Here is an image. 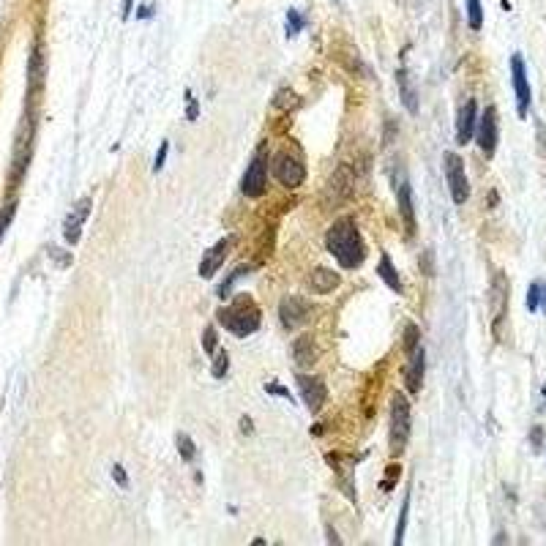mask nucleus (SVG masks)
Returning a JSON list of instances; mask_svg holds the SVG:
<instances>
[{
  "instance_id": "nucleus-22",
  "label": "nucleus",
  "mask_w": 546,
  "mask_h": 546,
  "mask_svg": "<svg viewBox=\"0 0 546 546\" xmlns=\"http://www.w3.org/2000/svg\"><path fill=\"white\" fill-rule=\"evenodd\" d=\"M377 273H380V279L388 284L393 293H402V279H399V271L393 268L388 254H383L380 257V266H377Z\"/></svg>"
},
{
  "instance_id": "nucleus-11",
  "label": "nucleus",
  "mask_w": 546,
  "mask_h": 546,
  "mask_svg": "<svg viewBox=\"0 0 546 546\" xmlns=\"http://www.w3.org/2000/svg\"><path fill=\"white\" fill-rule=\"evenodd\" d=\"M353 181H355V175L350 167H336L333 175H330V181H328V205H336V203H344V200H350V194H353Z\"/></svg>"
},
{
  "instance_id": "nucleus-13",
  "label": "nucleus",
  "mask_w": 546,
  "mask_h": 546,
  "mask_svg": "<svg viewBox=\"0 0 546 546\" xmlns=\"http://www.w3.org/2000/svg\"><path fill=\"white\" fill-rule=\"evenodd\" d=\"M475 128H478V104L475 98H467L462 109H459V121H456V142L459 145H467L475 137Z\"/></svg>"
},
{
  "instance_id": "nucleus-26",
  "label": "nucleus",
  "mask_w": 546,
  "mask_h": 546,
  "mask_svg": "<svg viewBox=\"0 0 546 546\" xmlns=\"http://www.w3.org/2000/svg\"><path fill=\"white\" fill-rule=\"evenodd\" d=\"M399 85H402V101H405L407 109L415 115V112H418V98H415V91H413L410 82H407V71H399Z\"/></svg>"
},
{
  "instance_id": "nucleus-34",
  "label": "nucleus",
  "mask_w": 546,
  "mask_h": 546,
  "mask_svg": "<svg viewBox=\"0 0 546 546\" xmlns=\"http://www.w3.org/2000/svg\"><path fill=\"white\" fill-rule=\"evenodd\" d=\"M284 101H290V107L295 109L298 107V96H293L287 88H281V93L276 96V107H284Z\"/></svg>"
},
{
  "instance_id": "nucleus-1",
  "label": "nucleus",
  "mask_w": 546,
  "mask_h": 546,
  "mask_svg": "<svg viewBox=\"0 0 546 546\" xmlns=\"http://www.w3.org/2000/svg\"><path fill=\"white\" fill-rule=\"evenodd\" d=\"M328 251L333 254V260H339V266L344 268H358L366 257V249H363V238H360L355 221L350 216L339 218L330 224V230L325 235Z\"/></svg>"
},
{
  "instance_id": "nucleus-9",
  "label": "nucleus",
  "mask_w": 546,
  "mask_h": 546,
  "mask_svg": "<svg viewBox=\"0 0 546 546\" xmlns=\"http://www.w3.org/2000/svg\"><path fill=\"white\" fill-rule=\"evenodd\" d=\"M489 298H492V330H495V336H500V330L505 325V317H508V284H505V273L495 276Z\"/></svg>"
},
{
  "instance_id": "nucleus-25",
  "label": "nucleus",
  "mask_w": 546,
  "mask_h": 546,
  "mask_svg": "<svg viewBox=\"0 0 546 546\" xmlns=\"http://www.w3.org/2000/svg\"><path fill=\"white\" fill-rule=\"evenodd\" d=\"M175 445H178V453H181V459H186V462H194V456H197V445H194V440L183 432H178L175 435Z\"/></svg>"
},
{
  "instance_id": "nucleus-45",
  "label": "nucleus",
  "mask_w": 546,
  "mask_h": 546,
  "mask_svg": "<svg viewBox=\"0 0 546 546\" xmlns=\"http://www.w3.org/2000/svg\"><path fill=\"white\" fill-rule=\"evenodd\" d=\"M544 402H546V385H544Z\"/></svg>"
},
{
  "instance_id": "nucleus-31",
  "label": "nucleus",
  "mask_w": 546,
  "mask_h": 546,
  "mask_svg": "<svg viewBox=\"0 0 546 546\" xmlns=\"http://www.w3.org/2000/svg\"><path fill=\"white\" fill-rule=\"evenodd\" d=\"M227 366H230V355L224 353V350H216V358H213V377H221L227 375Z\"/></svg>"
},
{
  "instance_id": "nucleus-30",
  "label": "nucleus",
  "mask_w": 546,
  "mask_h": 546,
  "mask_svg": "<svg viewBox=\"0 0 546 546\" xmlns=\"http://www.w3.org/2000/svg\"><path fill=\"white\" fill-rule=\"evenodd\" d=\"M203 350L211 355V353H216L218 350V336H216V328L213 325H208L205 328V333H203Z\"/></svg>"
},
{
  "instance_id": "nucleus-5",
  "label": "nucleus",
  "mask_w": 546,
  "mask_h": 546,
  "mask_svg": "<svg viewBox=\"0 0 546 546\" xmlns=\"http://www.w3.org/2000/svg\"><path fill=\"white\" fill-rule=\"evenodd\" d=\"M445 181H448V188H451V197L456 205L467 203L470 197V183H467V175H465V161L459 153H445Z\"/></svg>"
},
{
  "instance_id": "nucleus-37",
  "label": "nucleus",
  "mask_w": 546,
  "mask_h": 546,
  "mask_svg": "<svg viewBox=\"0 0 546 546\" xmlns=\"http://www.w3.org/2000/svg\"><path fill=\"white\" fill-rule=\"evenodd\" d=\"M112 478H115V484L123 486V489L128 486V475H126V470L121 467V465H115V467H112Z\"/></svg>"
},
{
  "instance_id": "nucleus-41",
  "label": "nucleus",
  "mask_w": 546,
  "mask_h": 546,
  "mask_svg": "<svg viewBox=\"0 0 546 546\" xmlns=\"http://www.w3.org/2000/svg\"><path fill=\"white\" fill-rule=\"evenodd\" d=\"M131 9H134V0H123V11H121V16L128 19V16H131Z\"/></svg>"
},
{
  "instance_id": "nucleus-43",
  "label": "nucleus",
  "mask_w": 546,
  "mask_h": 546,
  "mask_svg": "<svg viewBox=\"0 0 546 546\" xmlns=\"http://www.w3.org/2000/svg\"><path fill=\"white\" fill-rule=\"evenodd\" d=\"M328 541H330V544H342V538H339L336 532L330 530V527H328Z\"/></svg>"
},
{
  "instance_id": "nucleus-32",
  "label": "nucleus",
  "mask_w": 546,
  "mask_h": 546,
  "mask_svg": "<svg viewBox=\"0 0 546 546\" xmlns=\"http://www.w3.org/2000/svg\"><path fill=\"white\" fill-rule=\"evenodd\" d=\"M167 151H170V142L164 140L158 145V153H156V161H153V172H158L164 167V161H167Z\"/></svg>"
},
{
  "instance_id": "nucleus-20",
  "label": "nucleus",
  "mask_w": 546,
  "mask_h": 546,
  "mask_svg": "<svg viewBox=\"0 0 546 546\" xmlns=\"http://www.w3.org/2000/svg\"><path fill=\"white\" fill-rule=\"evenodd\" d=\"M399 213H402V221H405L407 235H415V208H413V191H410V183L399 186Z\"/></svg>"
},
{
  "instance_id": "nucleus-19",
  "label": "nucleus",
  "mask_w": 546,
  "mask_h": 546,
  "mask_svg": "<svg viewBox=\"0 0 546 546\" xmlns=\"http://www.w3.org/2000/svg\"><path fill=\"white\" fill-rule=\"evenodd\" d=\"M328 462L342 475L344 495L350 500H355V489H353V465H355V459H347V456H339V453H328Z\"/></svg>"
},
{
  "instance_id": "nucleus-44",
  "label": "nucleus",
  "mask_w": 546,
  "mask_h": 546,
  "mask_svg": "<svg viewBox=\"0 0 546 546\" xmlns=\"http://www.w3.org/2000/svg\"><path fill=\"white\" fill-rule=\"evenodd\" d=\"M137 14H140V16H153V9H151V6H145V9H140Z\"/></svg>"
},
{
  "instance_id": "nucleus-15",
  "label": "nucleus",
  "mask_w": 546,
  "mask_h": 546,
  "mask_svg": "<svg viewBox=\"0 0 546 546\" xmlns=\"http://www.w3.org/2000/svg\"><path fill=\"white\" fill-rule=\"evenodd\" d=\"M279 314H281V323L284 328H298L306 323V317H309V303L303 300V298H284L279 306Z\"/></svg>"
},
{
  "instance_id": "nucleus-29",
  "label": "nucleus",
  "mask_w": 546,
  "mask_h": 546,
  "mask_svg": "<svg viewBox=\"0 0 546 546\" xmlns=\"http://www.w3.org/2000/svg\"><path fill=\"white\" fill-rule=\"evenodd\" d=\"M407 516H410V497H405V505H402V514H399V525H396V535H393V544H402V535H405L407 527Z\"/></svg>"
},
{
  "instance_id": "nucleus-33",
  "label": "nucleus",
  "mask_w": 546,
  "mask_h": 546,
  "mask_svg": "<svg viewBox=\"0 0 546 546\" xmlns=\"http://www.w3.org/2000/svg\"><path fill=\"white\" fill-rule=\"evenodd\" d=\"M415 344H418V328L415 325H407V336H405V350H415Z\"/></svg>"
},
{
  "instance_id": "nucleus-8",
  "label": "nucleus",
  "mask_w": 546,
  "mask_h": 546,
  "mask_svg": "<svg viewBox=\"0 0 546 546\" xmlns=\"http://www.w3.org/2000/svg\"><path fill=\"white\" fill-rule=\"evenodd\" d=\"M475 140H478V148L484 151V156H495V151H497V109L495 107L484 109L478 128H475Z\"/></svg>"
},
{
  "instance_id": "nucleus-3",
  "label": "nucleus",
  "mask_w": 546,
  "mask_h": 546,
  "mask_svg": "<svg viewBox=\"0 0 546 546\" xmlns=\"http://www.w3.org/2000/svg\"><path fill=\"white\" fill-rule=\"evenodd\" d=\"M268 188V142H260L254 156H251L249 167H246V175L241 181V191L246 197H263Z\"/></svg>"
},
{
  "instance_id": "nucleus-38",
  "label": "nucleus",
  "mask_w": 546,
  "mask_h": 546,
  "mask_svg": "<svg viewBox=\"0 0 546 546\" xmlns=\"http://www.w3.org/2000/svg\"><path fill=\"white\" fill-rule=\"evenodd\" d=\"M11 216H14V205H11V208H6V213L0 216V235L6 233V227H9V221H11Z\"/></svg>"
},
{
  "instance_id": "nucleus-18",
  "label": "nucleus",
  "mask_w": 546,
  "mask_h": 546,
  "mask_svg": "<svg viewBox=\"0 0 546 546\" xmlns=\"http://www.w3.org/2000/svg\"><path fill=\"white\" fill-rule=\"evenodd\" d=\"M293 358H295L300 369H312L314 363H317V342H314V336H309V333L298 336L295 344H293Z\"/></svg>"
},
{
  "instance_id": "nucleus-42",
  "label": "nucleus",
  "mask_w": 546,
  "mask_h": 546,
  "mask_svg": "<svg viewBox=\"0 0 546 546\" xmlns=\"http://www.w3.org/2000/svg\"><path fill=\"white\" fill-rule=\"evenodd\" d=\"M396 475H399V467H396V465H393V467H388V484H385V489H390V486H393V478H396Z\"/></svg>"
},
{
  "instance_id": "nucleus-35",
  "label": "nucleus",
  "mask_w": 546,
  "mask_h": 546,
  "mask_svg": "<svg viewBox=\"0 0 546 546\" xmlns=\"http://www.w3.org/2000/svg\"><path fill=\"white\" fill-rule=\"evenodd\" d=\"M535 128H538V131H535V137H538V153L546 158V126L535 123Z\"/></svg>"
},
{
  "instance_id": "nucleus-40",
  "label": "nucleus",
  "mask_w": 546,
  "mask_h": 546,
  "mask_svg": "<svg viewBox=\"0 0 546 546\" xmlns=\"http://www.w3.org/2000/svg\"><path fill=\"white\" fill-rule=\"evenodd\" d=\"M266 388L271 390V393H273V390H276V393H279V396H284V399H293V393H287V390L281 388V385H266Z\"/></svg>"
},
{
  "instance_id": "nucleus-21",
  "label": "nucleus",
  "mask_w": 546,
  "mask_h": 546,
  "mask_svg": "<svg viewBox=\"0 0 546 546\" xmlns=\"http://www.w3.org/2000/svg\"><path fill=\"white\" fill-rule=\"evenodd\" d=\"M33 151V131L28 126H22V134L16 140V175H22L25 167H28V158H31Z\"/></svg>"
},
{
  "instance_id": "nucleus-23",
  "label": "nucleus",
  "mask_w": 546,
  "mask_h": 546,
  "mask_svg": "<svg viewBox=\"0 0 546 546\" xmlns=\"http://www.w3.org/2000/svg\"><path fill=\"white\" fill-rule=\"evenodd\" d=\"M527 309L530 312H538V309H544L546 312V281H532L530 290H527Z\"/></svg>"
},
{
  "instance_id": "nucleus-28",
  "label": "nucleus",
  "mask_w": 546,
  "mask_h": 546,
  "mask_svg": "<svg viewBox=\"0 0 546 546\" xmlns=\"http://www.w3.org/2000/svg\"><path fill=\"white\" fill-rule=\"evenodd\" d=\"M33 71H36V82H41L44 77V49L41 47H36L31 55V74Z\"/></svg>"
},
{
  "instance_id": "nucleus-16",
  "label": "nucleus",
  "mask_w": 546,
  "mask_h": 546,
  "mask_svg": "<svg viewBox=\"0 0 546 546\" xmlns=\"http://www.w3.org/2000/svg\"><path fill=\"white\" fill-rule=\"evenodd\" d=\"M423 375H426V350H423L421 344H415L413 358H410V366H407V372H405V383H407V390H410V393H421Z\"/></svg>"
},
{
  "instance_id": "nucleus-7",
  "label": "nucleus",
  "mask_w": 546,
  "mask_h": 546,
  "mask_svg": "<svg viewBox=\"0 0 546 546\" xmlns=\"http://www.w3.org/2000/svg\"><path fill=\"white\" fill-rule=\"evenodd\" d=\"M511 77H514L516 109H519V118H525L527 109H530V79H527L525 58L519 52H514V58H511Z\"/></svg>"
},
{
  "instance_id": "nucleus-36",
  "label": "nucleus",
  "mask_w": 546,
  "mask_h": 546,
  "mask_svg": "<svg viewBox=\"0 0 546 546\" xmlns=\"http://www.w3.org/2000/svg\"><path fill=\"white\" fill-rule=\"evenodd\" d=\"M530 445L538 451L541 445H544V429L541 426H532V432H530Z\"/></svg>"
},
{
  "instance_id": "nucleus-6",
  "label": "nucleus",
  "mask_w": 546,
  "mask_h": 546,
  "mask_svg": "<svg viewBox=\"0 0 546 546\" xmlns=\"http://www.w3.org/2000/svg\"><path fill=\"white\" fill-rule=\"evenodd\" d=\"M273 175H276V181H279L281 186L298 188L306 181V167H303L295 156H290V153L281 151V153H276V158H273Z\"/></svg>"
},
{
  "instance_id": "nucleus-12",
  "label": "nucleus",
  "mask_w": 546,
  "mask_h": 546,
  "mask_svg": "<svg viewBox=\"0 0 546 546\" xmlns=\"http://www.w3.org/2000/svg\"><path fill=\"white\" fill-rule=\"evenodd\" d=\"M91 197H82L79 200V205L66 216V221H63V238H66V243L69 246H74L79 241V235H82V224H85V218L91 216Z\"/></svg>"
},
{
  "instance_id": "nucleus-10",
  "label": "nucleus",
  "mask_w": 546,
  "mask_h": 546,
  "mask_svg": "<svg viewBox=\"0 0 546 546\" xmlns=\"http://www.w3.org/2000/svg\"><path fill=\"white\" fill-rule=\"evenodd\" d=\"M295 383H298V388H300L303 402L309 407V413L317 415V413L325 407V399H328L325 383H323L320 377H309V375H295Z\"/></svg>"
},
{
  "instance_id": "nucleus-24",
  "label": "nucleus",
  "mask_w": 546,
  "mask_h": 546,
  "mask_svg": "<svg viewBox=\"0 0 546 546\" xmlns=\"http://www.w3.org/2000/svg\"><path fill=\"white\" fill-rule=\"evenodd\" d=\"M465 11H467L470 28L481 31V25H484V6H481V0H465Z\"/></svg>"
},
{
  "instance_id": "nucleus-2",
  "label": "nucleus",
  "mask_w": 546,
  "mask_h": 546,
  "mask_svg": "<svg viewBox=\"0 0 546 546\" xmlns=\"http://www.w3.org/2000/svg\"><path fill=\"white\" fill-rule=\"evenodd\" d=\"M218 320L224 323L227 330H233L235 336H249V333H254V330L260 328L263 314L257 309L254 298L238 295L230 309H221V312H218Z\"/></svg>"
},
{
  "instance_id": "nucleus-14",
  "label": "nucleus",
  "mask_w": 546,
  "mask_h": 546,
  "mask_svg": "<svg viewBox=\"0 0 546 546\" xmlns=\"http://www.w3.org/2000/svg\"><path fill=\"white\" fill-rule=\"evenodd\" d=\"M233 241L235 238H221L216 246H211V249L203 254V263H200V276L203 279H211L213 273H216L218 268L224 266V260H227V251L233 249Z\"/></svg>"
},
{
  "instance_id": "nucleus-27",
  "label": "nucleus",
  "mask_w": 546,
  "mask_h": 546,
  "mask_svg": "<svg viewBox=\"0 0 546 546\" xmlns=\"http://www.w3.org/2000/svg\"><path fill=\"white\" fill-rule=\"evenodd\" d=\"M300 31H303V14L295 11V9H290V11H287V39L298 36Z\"/></svg>"
},
{
  "instance_id": "nucleus-17",
  "label": "nucleus",
  "mask_w": 546,
  "mask_h": 546,
  "mask_svg": "<svg viewBox=\"0 0 546 546\" xmlns=\"http://www.w3.org/2000/svg\"><path fill=\"white\" fill-rule=\"evenodd\" d=\"M339 284H342L339 273H336V271H330V268H314L312 273H309V290L317 293V295H328V293H333Z\"/></svg>"
},
{
  "instance_id": "nucleus-4",
  "label": "nucleus",
  "mask_w": 546,
  "mask_h": 546,
  "mask_svg": "<svg viewBox=\"0 0 546 546\" xmlns=\"http://www.w3.org/2000/svg\"><path fill=\"white\" fill-rule=\"evenodd\" d=\"M410 440V402L402 393H393L390 402V451L402 453Z\"/></svg>"
},
{
  "instance_id": "nucleus-39",
  "label": "nucleus",
  "mask_w": 546,
  "mask_h": 546,
  "mask_svg": "<svg viewBox=\"0 0 546 546\" xmlns=\"http://www.w3.org/2000/svg\"><path fill=\"white\" fill-rule=\"evenodd\" d=\"M421 271L423 273H432V251H423L421 254Z\"/></svg>"
}]
</instances>
